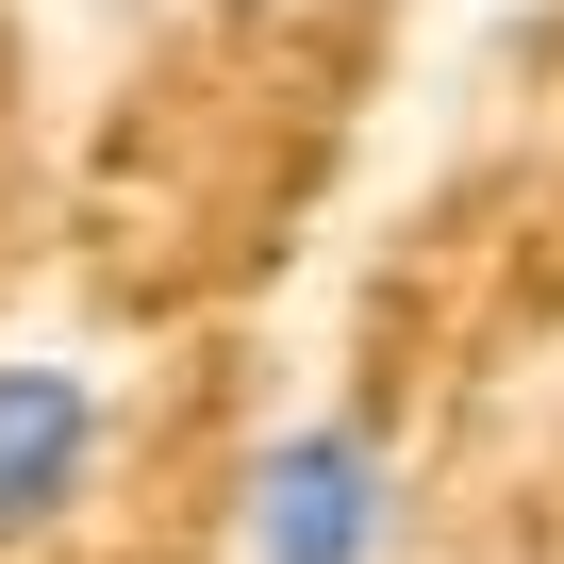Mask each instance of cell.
Instances as JSON below:
<instances>
[{
  "label": "cell",
  "mask_w": 564,
  "mask_h": 564,
  "mask_svg": "<svg viewBox=\"0 0 564 564\" xmlns=\"http://www.w3.org/2000/svg\"><path fill=\"white\" fill-rule=\"evenodd\" d=\"M249 564H399V465L366 415H300L249 465Z\"/></svg>",
  "instance_id": "cell-1"
},
{
  "label": "cell",
  "mask_w": 564,
  "mask_h": 564,
  "mask_svg": "<svg viewBox=\"0 0 564 564\" xmlns=\"http://www.w3.org/2000/svg\"><path fill=\"white\" fill-rule=\"evenodd\" d=\"M100 448H117V415H100L84 366L0 349V547H51V531L100 498Z\"/></svg>",
  "instance_id": "cell-2"
}]
</instances>
